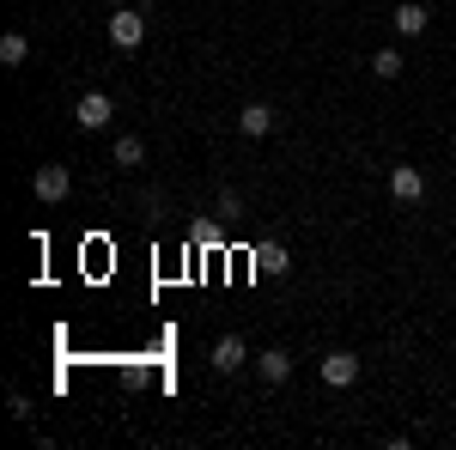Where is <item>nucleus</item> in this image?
Returning <instances> with one entry per match:
<instances>
[{"label": "nucleus", "mask_w": 456, "mask_h": 450, "mask_svg": "<svg viewBox=\"0 0 456 450\" xmlns=\"http://www.w3.org/2000/svg\"><path fill=\"white\" fill-rule=\"evenodd\" d=\"M68 189H73L68 165H37V171H31V195H37V201H49V208L68 201Z\"/></svg>", "instance_id": "1"}, {"label": "nucleus", "mask_w": 456, "mask_h": 450, "mask_svg": "<svg viewBox=\"0 0 456 450\" xmlns=\"http://www.w3.org/2000/svg\"><path fill=\"white\" fill-rule=\"evenodd\" d=\"M110 43H116V49H141L146 43V19L134 6H116V12H110Z\"/></svg>", "instance_id": "2"}, {"label": "nucleus", "mask_w": 456, "mask_h": 450, "mask_svg": "<svg viewBox=\"0 0 456 450\" xmlns=\"http://www.w3.org/2000/svg\"><path fill=\"white\" fill-rule=\"evenodd\" d=\"M110 116H116V104H110L104 92H86V98L73 104V122H79L86 135H98V128H110Z\"/></svg>", "instance_id": "3"}, {"label": "nucleus", "mask_w": 456, "mask_h": 450, "mask_svg": "<svg viewBox=\"0 0 456 450\" xmlns=\"http://www.w3.org/2000/svg\"><path fill=\"white\" fill-rule=\"evenodd\" d=\"M316 372H322V383H329V389H353L365 365H359V353H329V359H322Z\"/></svg>", "instance_id": "4"}, {"label": "nucleus", "mask_w": 456, "mask_h": 450, "mask_svg": "<svg viewBox=\"0 0 456 450\" xmlns=\"http://www.w3.org/2000/svg\"><path fill=\"white\" fill-rule=\"evenodd\" d=\"M389 195L395 201H426V171L420 165H395L389 171Z\"/></svg>", "instance_id": "5"}, {"label": "nucleus", "mask_w": 456, "mask_h": 450, "mask_svg": "<svg viewBox=\"0 0 456 450\" xmlns=\"http://www.w3.org/2000/svg\"><path fill=\"white\" fill-rule=\"evenodd\" d=\"M244 365H249V347L238 341V335L213 341V372H219V378H232V372H244Z\"/></svg>", "instance_id": "6"}, {"label": "nucleus", "mask_w": 456, "mask_h": 450, "mask_svg": "<svg viewBox=\"0 0 456 450\" xmlns=\"http://www.w3.org/2000/svg\"><path fill=\"white\" fill-rule=\"evenodd\" d=\"M249 262H256V274L262 280H274V274H292V256H286V243H256V256H249Z\"/></svg>", "instance_id": "7"}, {"label": "nucleus", "mask_w": 456, "mask_h": 450, "mask_svg": "<svg viewBox=\"0 0 456 450\" xmlns=\"http://www.w3.org/2000/svg\"><path fill=\"white\" fill-rule=\"evenodd\" d=\"M238 128H244L249 140H262V135L281 128V116H274V104H244V110H238Z\"/></svg>", "instance_id": "8"}, {"label": "nucleus", "mask_w": 456, "mask_h": 450, "mask_svg": "<svg viewBox=\"0 0 456 450\" xmlns=\"http://www.w3.org/2000/svg\"><path fill=\"white\" fill-rule=\"evenodd\" d=\"M389 25H395V37H426V6L420 0H402V6L389 12Z\"/></svg>", "instance_id": "9"}, {"label": "nucleus", "mask_w": 456, "mask_h": 450, "mask_svg": "<svg viewBox=\"0 0 456 450\" xmlns=\"http://www.w3.org/2000/svg\"><path fill=\"white\" fill-rule=\"evenodd\" d=\"M256 372H262V383H286V378H292V353H286V347L256 353Z\"/></svg>", "instance_id": "10"}, {"label": "nucleus", "mask_w": 456, "mask_h": 450, "mask_svg": "<svg viewBox=\"0 0 456 450\" xmlns=\"http://www.w3.org/2000/svg\"><path fill=\"white\" fill-rule=\"evenodd\" d=\"M25 61H31V43L19 31H6L0 37V68H25Z\"/></svg>", "instance_id": "11"}, {"label": "nucleus", "mask_w": 456, "mask_h": 450, "mask_svg": "<svg viewBox=\"0 0 456 450\" xmlns=\"http://www.w3.org/2000/svg\"><path fill=\"white\" fill-rule=\"evenodd\" d=\"M116 165H122V171H141V165H146V146L134 135H122V140H116Z\"/></svg>", "instance_id": "12"}, {"label": "nucleus", "mask_w": 456, "mask_h": 450, "mask_svg": "<svg viewBox=\"0 0 456 450\" xmlns=\"http://www.w3.org/2000/svg\"><path fill=\"white\" fill-rule=\"evenodd\" d=\"M402 68H408L402 49H378V55H371V73H378V79H402Z\"/></svg>", "instance_id": "13"}, {"label": "nucleus", "mask_w": 456, "mask_h": 450, "mask_svg": "<svg viewBox=\"0 0 456 450\" xmlns=\"http://www.w3.org/2000/svg\"><path fill=\"white\" fill-rule=\"evenodd\" d=\"M219 213L238 219V213H244V195H238V189H219Z\"/></svg>", "instance_id": "14"}, {"label": "nucleus", "mask_w": 456, "mask_h": 450, "mask_svg": "<svg viewBox=\"0 0 456 450\" xmlns=\"http://www.w3.org/2000/svg\"><path fill=\"white\" fill-rule=\"evenodd\" d=\"M195 243H201V250H208V243H219V225H213V219H201V225H195Z\"/></svg>", "instance_id": "15"}, {"label": "nucleus", "mask_w": 456, "mask_h": 450, "mask_svg": "<svg viewBox=\"0 0 456 450\" xmlns=\"http://www.w3.org/2000/svg\"><path fill=\"white\" fill-rule=\"evenodd\" d=\"M110 6H128V0H110Z\"/></svg>", "instance_id": "16"}]
</instances>
